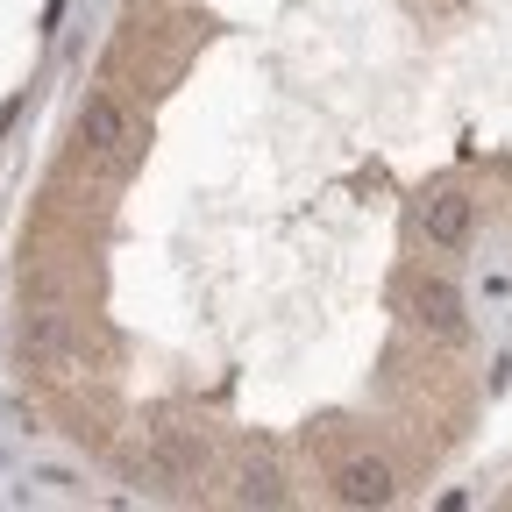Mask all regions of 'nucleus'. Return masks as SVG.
<instances>
[{
	"instance_id": "1",
	"label": "nucleus",
	"mask_w": 512,
	"mask_h": 512,
	"mask_svg": "<svg viewBox=\"0 0 512 512\" xmlns=\"http://www.w3.org/2000/svg\"><path fill=\"white\" fill-rule=\"evenodd\" d=\"M79 143L100 157V164H136V150H143V128H136V114H128L114 93H86L79 100Z\"/></svg>"
},
{
	"instance_id": "2",
	"label": "nucleus",
	"mask_w": 512,
	"mask_h": 512,
	"mask_svg": "<svg viewBox=\"0 0 512 512\" xmlns=\"http://www.w3.org/2000/svg\"><path fill=\"white\" fill-rule=\"evenodd\" d=\"M157 448H164V463H171L178 491H185V484H207L214 463H221L214 434H200V427H157Z\"/></svg>"
},
{
	"instance_id": "3",
	"label": "nucleus",
	"mask_w": 512,
	"mask_h": 512,
	"mask_svg": "<svg viewBox=\"0 0 512 512\" xmlns=\"http://www.w3.org/2000/svg\"><path fill=\"white\" fill-rule=\"evenodd\" d=\"M335 498L342 505H392L399 498V477L384 456H342L335 463Z\"/></svg>"
},
{
	"instance_id": "4",
	"label": "nucleus",
	"mask_w": 512,
	"mask_h": 512,
	"mask_svg": "<svg viewBox=\"0 0 512 512\" xmlns=\"http://www.w3.org/2000/svg\"><path fill=\"white\" fill-rule=\"evenodd\" d=\"M413 313H420V328H434L441 342H463V335H470L463 292L448 285V278H420V285H413Z\"/></svg>"
},
{
	"instance_id": "5",
	"label": "nucleus",
	"mask_w": 512,
	"mask_h": 512,
	"mask_svg": "<svg viewBox=\"0 0 512 512\" xmlns=\"http://www.w3.org/2000/svg\"><path fill=\"white\" fill-rule=\"evenodd\" d=\"M420 235H427L434 249H463V242H470V200H463V192H427Z\"/></svg>"
},
{
	"instance_id": "6",
	"label": "nucleus",
	"mask_w": 512,
	"mask_h": 512,
	"mask_svg": "<svg viewBox=\"0 0 512 512\" xmlns=\"http://www.w3.org/2000/svg\"><path fill=\"white\" fill-rule=\"evenodd\" d=\"M235 505H285V470L271 463V448H249L235 463Z\"/></svg>"
}]
</instances>
